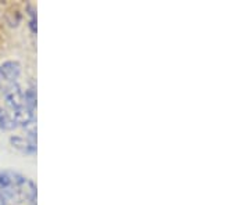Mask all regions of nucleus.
Listing matches in <instances>:
<instances>
[{"mask_svg": "<svg viewBox=\"0 0 250 205\" xmlns=\"http://www.w3.org/2000/svg\"><path fill=\"white\" fill-rule=\"evenodd\" d=\"M0 194L7 201H35L34 182L14 170H0Z\"/></svg>", "mask_w": 250, "mask_h": 205, "instance_id": "nucleus-1", "label": "nucleus"}, {"mask_svg": "<svg viewBox=\"0 0 250 205\" xmlns=\"http://www.w3.org/2000/svg\"><path fill=\"white\" fill-rule=\"evenodd\" d=\"M4 98L11 108V112L18 108L24 107V92L18 86L17 83H10L4 89Z\"/></svg>", "mask_w": 250, "mask_h": 205, "instance_id": "nucleus-2", "label": "nucleus"}, {"mask_svg": "<svg viewBox=\"0 0 250 205\" xmlns=\"http://www.w3.org/2000/svg\"><path fill=\"white\" fill-rule=\"evenodd\" d=\"M0 74L3 79L9 83H17V79L21 74V65L18 61H6L0 65Z\"/></svg>", "mask_w": 250, "mask_h": 205, "instance_id": "nucleus-3", "label": "nucleus"}, {"mask_svg": "<svg viewBox=\"0 0 250 205\" xmlns=\"http://www.w3.org/2000/svg\"><path fill=\"white\" fill-rule=\"evenodd\" d=\"M10 143H11V146L14 149H17L24 154H34V152H36V143H32L25 137L13 136V137H10Z\"/></svg>", "mask_w": 250, "mask_h": 205, "instance_id": "nucleus-4", "label": "nucleus"}, {"mask_svg": "<svg viewBox=\"0 0 250 205\" xmlns=\"http://www.w3.org/2000/svg\"><path fill=\"white\" fill-rule=\"evenodd\" d=\"M24 106L34 114L36 108V90L35 88H29L24 93Z\"/></svg>", "mask_w": 250, "mask_h": 205, "instance_id": "nucleus-5", "label": "nucleus"}, {"mask_svg": "<svg viewBox=\"0 0 250 205\" xmlns=\"http://www.w3.org/2000/svg\"><path fill=\"white\" fill-rule=\"evenodd\" d=\"M0 205H6V200H4V197L0 194Z\"/></svg>", "mask_w": 250, "mask_h": 205, "instance_id": "nucleus-6", "label": "nucleus"}, {"mask_svg": "<svg viewBox=\"0 0 250 205\" xmlns=\"http://www.w3.org/2000/svg\"><path fill=\"white\" fill-rule=\"evenodd\" d=\"M3 83V76H1V74H0V85Z\"/></svg>", "mask_w": 250, "mask_h": 205, "instance_id": "nucleus-7", "label": "nucleus"}]
</instances>
